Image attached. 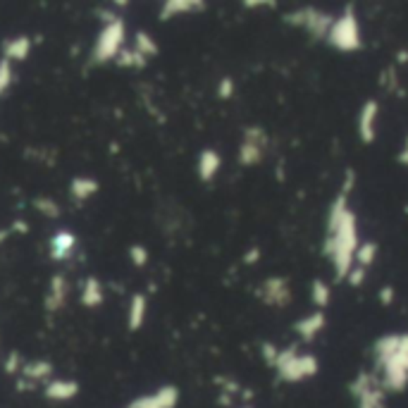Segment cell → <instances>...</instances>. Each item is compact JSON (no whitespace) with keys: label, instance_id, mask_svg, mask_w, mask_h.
<instances>
[{"label":"cell","instance_id":"1","mask_svg":"<svg viewBox=\"0 0 408 408\" xmlns=\"http://www.w3.org/2000/svg\"><path fill=\"white\" fill-rule=\"evenodd\" d=\"M351 194L337 192L328 208L325 217V239H323V256L328 258L335 280L344 282L349 270L356 263V251L360 246L358 232V215L349 203Z\"/></svg>","mask_w":408,"mask_h":408},{"label":"cell","instance_id":"2","mask_svg":"<svg viewBox=\"0 0 408 408\" xmlns=\"http://www.w3.org/2000/svg\"><path fill=\"white\" fill-rule=\"evenodd\" d=\"M375 375L387 394L408 389V332H385L370 346Z\"/></svg>","mask_w":408,"mask_h":408},{"label":"cell","instance_id":"3","mask_svg":"<svg viewBox=\"0 0 408 408\" xmlns=\"http://www.w3.org/2000/svg\"><path fill=\"white\" fill-rule=\"evenodd\" d=\"M275 375L280 382L287 385H301L305 380L318 377L320 372V358L315 353L301 351L296 344L289 346H280V353H277V360L272 365Z\"/></svg>","mask_w":408,"mask_h":408},{"label":"cell","instance_id":"4","mask_svg":"<svg viewBox=\"0 0 408 408\" xmlns=\"http://www.w3.org/2000/svg\"><path fill=\"white\" fill-rule=\"evenodd\" d=\"M325 43L337 53L363 51V29H360L356 5H344V10L339 12V15H335V22L330 26V33Z\"/></svg>","mask_w":408,"mask_h":408},{"label":"cell","instance_id":"5","mask_svg":"<svg viewBox=\"0 0 408 408\" xmlns=\"http://www.w3.org/2000/svg\"><path fill=\"white\" fill-rule=\"evenodd\" d=\"M282 22L291 26V29L303 31L305 36L313 41H328L330 26L335 22V15L320 8H296L287 10L282 15Z\"/></svg>","mask_w":408,"mask_h":408},{"label":"cell","instance_id":"6","mask_svg":"<svg viewBox=\"0 0 408 408\" xmlns=\"http://www.w3.org/2000/svg\"><path fill=\"white\" fill-rule=\"evenodd\" d=\"M270 136L261 125H249L241 132V144L236 148V162L241 167H258L263 165L265 155H268Z\"/></svg>","mask_w":408,"mask_h":408},{"label":"cell","instance_id":"7","mask_svg":"<svg viewBox=\"0 0 408 408\" xmlns=\"http://www.w3.org/2000/svg\"><path fill=\"white\" fill-rule=\"evenodd\" d=\"M256 298L261 301L263 305H268V308H287L291 303V282L289 277L284 275H270L265 277V280L256 287Z\"/></svg>","mask_w":408,"mask_h":408},{"label":"cell","instance_id":"8","mask_svg":"<svg viewBox=\"0 0 408 408\" xmlns=\"http://www.w3.org/2000/svg\"><path fill=\"white\" fill-rule=\"evenodd\" d=\"M122 43H125V24H122L120 19H115V22L103 26L96 46H93L91 60L100 65V63H108V60L117 58L122 51Z\"/></svg>","mask_w":408,"mask_h":408},{"label":"cell","instance_id":"9","mask_svg":"<svg viewBox=\"0 0 408 408\" xmlns=\"http://www.w3.org/2000/svg\"><path fill=\"white\" fill-rule=\"evenodd\" d=\"M377 127H380V103L377 98L363 100L356 115V136L363 146H372L377 141Z\"/></svg>","mask_w":408,"mask_h":408},{"label":"cell","instance_id":"10","mask_svg":"<svg viewBox=\"0 0 408 408\" xmlns=\"http://www.w3.org/2000/svg\"><path fill=\"white\" fill-rule=\"evenodd\" d=\"M325 328H328V315H325V310H313L308 315H301L294 325H291V330L296 332L303 344L315 342V339L323 335Z\"/></svg>","mask_w":408,"mask_h":408},{"label":"cell","instance_id":"11","mask_svg":"<svg viewBox=\"0 0 408 408\" xmlns=\"http://www.w3.org/2000/svg\"><path fill=\"white\" fill-rule=\"evenodd\" d=\"M220 169H222V155L210 146L203 148L199 158H196V174H199V179L203 184H210L220 174Z\"/></svg>","mask_w":408,"mask_h":408},{"label":"cell","instance_id":"12","mask_svg":"<svg viewBox=\"0 0 408 408\" xmlns=\"http://www.w3.org/2000/svg\"><path fill=\"white\" fill-rule=\"evenodd\" d=\"M177 401H179V389L177 387H162L151 397L136 399L129 408H174Z\"/></svg>","mask_w":408,"mask_h":408},{"label":"cell","instance_id":"13","mask_svg":"<svg viewBox=\"0 0 408 408\" xmlns=\"http://www.w3.org/2000/svg\"><path fill=\"white\" fill-rule=\"evenodd\" d=\"M208 5L203 0H167L160 10V19L167 22V19L182 17V15H192V12H206Z\"/></svg>","mask_w":408,"mask_h":408},{"label":"cell","instance_id":"14","mask_svg":"<svg viewBox=\"0 0 408 408\" xmlns=\"http://www.w3.org/2000/svg\"><path fill=\"white\" fill-rule=\"evenodd\" d=\"M308 298L315 310H328V305L332 303V284L325 277H313L308 287Z\"/></svg>","mask_w":408,"mask_h":408},{"label":"cell","instance_id":"15","mask_svg":"<svg viewBox=\"0 0 408 408\" xmlns=\"http://www.w3.org/2000/svg\"><path fill=\"white\" fill-rule=\"evenodd\" d=\"M146 313H148V298L144 294H134L132 303H129V330L136 332L144 328Z\"/></svg>","mask_w":408,"mask_h":408},{"label":"cell","instance_id":"16","mask_svg":"<svg viewBox=\"0 0 408 408\" xmlns=\"http://www.w3.org/2000/svg\"><path fill=\"white\" fill-rule=\"evenodd\" d=\"M377 256H380V244L375 239L360 241V246L356 251V263H353V265H360V268L370 270L372 265H375Z\"/></svg>","mask_w":408,"mask_h":408},{"label":"cell","instance_id":"17","mask_svg":"<svg viewBox=\"0 0 408 408\" xmlns=\"http://www.w3.org/2000/svg\"><path fill=\"white\" fill-rule=\"evenodd\" d=\"M380 86H382L387 93H397V96H404V88H401L399 67H397V65L385 67L382 74H380Z\"/></svg>","mask_w":408,"mask_h":408},{"label":"cell","instance_id":"18","mask_svg":"<svg viewBox=\"0 0 408 408\" xmlns=\"http://www.w3.org/2000/svg\"><path fill=\"white\" fill-rule=\"evenodd\" d=\"M77 382H70V380H56V382L48 385V392L46 397L48 399H58V401H65V399H72L77 394Z\"/></svg>","mask_w":408,"mask_h":408},{"label":"cell","instance_id":"19","mask_svg":"<svg viewBox=\"0 0 408 408\" xmlns=\"http://www.w3.org/2000/svg\"><path fill=\"white\" fill-rule=\"evenodd\" d=\"M134 51L141 53V56L148 60V58L158 56V43H155V38H153L148 31H136V36H134Z\"/></svg>","mask_w":408,"mask_h":408},{"label":"cell","instance_id":"20","mask_svg":"<svg viewBox=\"0 0 408 408\" xmlns=\"http://www.w3.org/2000/svg\"><path fill=\"white\" fill-rule=\"evenodd\" d=\"M29 51H31V41L26 36H19L5 46V58H8V63L10 60H24L29 56Z\"/></svg>","mask_w":408,"mask_h":408},{"label":"cell","instance_id":"21","mask_svg":"<svg viewBox=\"0 0 408 408\" xmlns=\"http://www.w3.org/2000/svg\"><path fill=\"white\" fill-rule=\"evenodd\" d=\"M100 301H103V289H100V282L91 277V280H86L84 291H81V303L93 308V305H98Z\"/></svg>","mask_w":408,"mask_h":408},{"label":"cell","instance_id":"22","mask_svg":"<svg viewBox=\"0 0 408 408\" xmlns=\"http://www.w3.org/2000/svg\"><path fill=\"white\" fill-rule=\"evenodd\" d=\"M65 294H67V282L63 280V275H58L56 280H53V287H51L48 301H46V305H48V310L60 308V305H63V301H65Z\"/></svg>","mask_w":408,"mask_h":408},{"label":"cell","instance_id":"23","mask_svg":"<svg viewBox=\"0 0 408 408\" xmlns=\"http://www.w3.org/2000/svg\"><path fill=\"white\" fill-rule=\"evenodd\" d=\"M74 249V236L70 232H60L53 236V258L63 261V258Z\"/></svg>","mask_w":408,"mask_h":408},{"label":"cell","instance_id":"24","mask_svg":"<svg viewBox=\"0 0 408 408\" xmlns=\"http://www.w3.org/2000/svg\"><path fill=\"white\" fill-rule=\"evenodd\" d=\"M98 192L96 179H74L72 182V196L77 201H86L88 196H93Z\"/></svg>","mask_w":408,"mask_h":408},{"label":"cell","instance_id":"25","mask_svg":"<svg viewBox=\"0 0 408 408\" xmlns=\"http://www.w3.org/2000/svg\"><path fill=\"white\" fill-rule=\"evenodd\" d=\"M148 60L141 56V53H136L134 48H122L120 56H117V65L120 67H144Z\"/></svg>","mask_w":408,"mask_h":408},{"label":"cell","instance_id":"26","mask_svg":"<svg viewBox=\"0 0 408 408\" xmlns=\"http://www.w3.org/2000/svg\"><path fill=\"white\" fill-rule=\"evenodd\" d=\"M236 93V81L229 77V74H224V77L217 81V88H215V96L220 100H232Z\"/></svg>","mask_w":408,"mask_h":408},{"label":"cell","instance_id":"27","mask_svg":"<svg viewBox=\"0 0 408 408\" xmlns=\"http://www.w3.org/2000/svg\"><path fill=\"white\" fill-rule=\"evenodd\" d=\"M258 351H261V358L263 363L268 365V368H272L277 360V353H280V346H277L275 342H268V339H263L261 344H258Z\"/></svg>","mask_w":408,"mask_h":408},{"label":"cell","instance_id":"28","mask_svg":"<svg viewBox=\"0 0 408 408\" xmlns=\"http://www.w3.org/2000/svg\"><path fill=\"white\" fill-rule=\"evenodd\" d=\"M48 372H53V365L48 360H36V363H29L24 368V375L29 380H38V377H46Z\"/></svg>","mask_w":408,"mask_h":408},{"label":"cell","instance_id":"29","mask_svg":"<svg viewBox=\"0 0 408 408\" xmlns=\"http://www.w3.org/2000/svg\"><path fill=\"white\" fill-rule=\"evenodd\" d=\"M365 280H368V270L360 268V265H353V268L349 270V275H346V284H349L351 289H360L365 284Z\"/></svg>","mask_w":408,"mask_h":408},{"label":"cell","instance_id":"30","mask_svg":"<svg viewBox=\"0 0 408 408\" xmlns=\"http://www.w3.org/2000/svg\"><path fill=\"white\" fill-rule=\"evenodd\" d=\"M129 256H132V263L136 265V268H144V265L148 263V249L141 246V244H134V246L129 249Z\"/></svg>","mask_w":408,"mask_h":408},{"label":"cell","instance_id":"31","mask_svg":"<svg viewBox=\"0 0 408 408\" xmlns=\"http://www.w3.org/2000/svg\"><path fill=\"white\" fill-rule=\"evenodd\" d=\"M33 206H36V210H41V213L48 215V217H56L60 213V208L56 206V201H48V199H38L36 203H33Z\"/></svg>","mask_w":408,"mask_h":408},{"label":"cell","instance_id":"32","mask_svg":"<svg viewBox=\"0 0 408 408\" xmlns=\"http://www.w3.org/2000/svg\"><path fill=\"white\" fill-rule=\"evenodd\" d=\"M394 298H397V291H394V287H387V284H385V287L377 291V301L382 305H392Z\"/></svg>","mask_w":408,"mask_h":408},{"label":"cell","instance_id":"33","mask_svg":"<svg viewBox=\"0 0 408 408\" xmlns=\"http://www.w3.org/2000/svg\"><path fill=\"white\" fill-rule=\"evenodd\" d=\"M261 256H263V251H261V246H251L246 253H244V265H258L261 263Z\"/></svg>","mask_w":408,"mask_h":408},{"label":"cell","instance_id":"34","mask_svg":"<svg viewBox=\"0 0 408 408\" xmlns=\"http://www.w3.org/2000/svg\"><path fill=\"white\" fill-rule=\"evenodd\" d=\"M244 8H277L275 0H244Z\"/></svg>","mask_w":408,"mask_h":408},{"label":"cell","instance_id":"35","mask_svg":"<svg viewBox=\"0 0 408 408\" xmlns=\"http://www.w3.org/2000/svg\"><path fill=\"white\" fill-rule=\"evenodd\" d=\"M397 162L401 167H408V148H401V151L397 153Z\"/></svg>","mask_w":408,"mask_h":408},{"label":"cell","instance_id":"36","mask_svg":"<svg viewBox=\"0 0 408 408\" xmlns=\"http://www.w3.org/2000/svg\"><path fill=\"white\" fill-rule=\"evenodd\" d=\"M406 63H408V51H406V48H401V51L397 53V63H394V65L399 67V65H406Z\"/></svg>","mask_w":408,"mask_h":408},{"label":"cell","instance_id":"37","mask_svg":"<svg viewBox=\"0 0 408 408\" xmlns=\"http://www.w3.org/2000/svg\"><path fill=\"white\" fill-rule=\"evenodd\" d=\"M26 229H29V227H26L24 222H15V224H12V232H26Z\"/></svg>","mask_w":408,"mask_h":408},{"label":"cell","instance_id":"38","mask_svg":"<svg viewBox=\"0 0 408 408\" xmlns=\"http://www.w3.org/2000/svg\"><path fill=\"white\" fill-rule=\"evenodd\" d=\"M12 232V229H3V232H0V244H3L5 241V236H8Z\"/></svg>","mask_w":408,"mask_h":408},{"label":"cell","instance_id":"39","mask_svg":"<svg viewBox=\"0 0 408 408\" xmlns=\"http://www.w3.org/2000/svg\"><path fill=\"white\" fill-rule=\"evenodd\" d=\"M401 148H408V134H406V139H404V146H401Z\"/></svg>","mask_w":408,"mask_h":408},{"label":"cell","instance_id":"40","mask_svg":"<svg viewBox=\"0 0 408 408\" xmlns=\"http://www.w3.org/2000/svg\"><path fill=\"white\" fill-rule=\"evenodd\" d=\"M241 408H253V406H241Z\"/></svg>","mask_w":408,"mask_h":408}]
</instances>
